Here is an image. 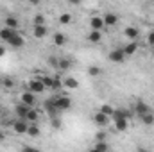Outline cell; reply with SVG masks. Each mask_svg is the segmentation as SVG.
I'll list each match as a JSON object with an SVG mask.
<instances>
[{
	"label": "cell",
	"instance_id": "30bf717a",
	"mask_svg": "<svg viewBox=\"0 0 154 152\" xmlns=\"http://www.w3.org/2000/svg\"><path fill=\"white\" fill-rule=\"evenodd\" d=\"M32 34H34V38L43 39L48 34V29H47V25H32Z\"/></svg>",
	"mask_w": 154,
	"mask_h": 152
},
{
	"label": "cell",
	"instance_id": "484cf974",
	"mask_svg": "<svg viewBox=\"0 0 154 152\" xmlns=\"http://www.w3.org/2000/svg\"><path fill=\"white\" fill-rule=\"evenodd\" d=\"M100 74H102L100 66H95V65H93V66H90V68H88V75H91V77H99Z\"/></svg>",
	"mask_w": 154,
	"mask_h": 152
},
{
	"label": "cell",
	"instance_id": "b9f144b4",
	"mask_svg": "<svg viewBox=\"0 0 154 152\" xmlns=\"http://www.w3.org/2000/svg\"><path fill=\"white\" fill-rule=\"evenodd\" d=\"M152 11H154V7H152Z\"/></svg>",
	"mask_w": 154,
	"mask_h": 152
},
{
	"label": "cell",
	"instance_id": "d590c367",
	"mask_svg": "<svg viewBox=\"0 0 154 152\" xmlns=\"http://www.w3.org/2000/svg\"><path fill=\"white\" fill-rule=\"evenodd\" d=\"M68 4H72V5H79L81 0H68Z\"/></svg>",
	"mask_w": 154,
	"mask_h": 152
},
{
	"label": "cell",
	"instance_id": "f546056e",
	"mask_svg": "<svg viewBox=\"0 0 154 152\" xmlns=\"http://www.w3.org/2000/svg\"><path fill=\"white\" fill-rule=\"evenodd\" d=\"M93 150H109V145L102 140V141H99V143L93 145Z\"/></svg>",
	"mask_w": 154,
	"mask_h": 152
},
{
	"label": "cell",
	"instance_id": "f35d334b",
	"mask_svg": "<svg viewBox=\"0 0 154 152\" xmlns=\"http://www.w3.org/2000/svg\"><path fill=\"white\" fill-rule=\"evenodd\" d=\"M4 138H5V136H4V132L0 131V140H4Z\"/></svg>",
	"mask_w": 154,
	"mask_h": 152
},
{
	"label": "cell",
	"instance_id": "603a6c76",
	"mask_svg": "<svg viewBox=\"0 0 154 152\" xmlns=\"http://www.w3.org/2000/svg\"><path fill=\"white\" fill-rule=\"evenodd\" d=\"M27 134H29L31 138H38V136H39V127H38V123H29Z\"/></svg>",
	"mask_w": 154,
	"mask_h": 152
},
{
	"label": "cell",
	"instance_id": "1f68e13d",
	"mask_svg": "<svg viewBox=\"0 0 154 152\" xmlns=\"http://www.w3.org/2000/svg\"><path fill=\"white\" fill-rule=\"evenodd\" d=\"M2 86L4 88H13L14 86V81L11 77H2Z\"/></svg>",
	"mask_w": 154,
	"mask_h": 152
},
{
	"label": "cell",
	"instance_id": "4316f807",
	"mask_svg": "<svg viewBox=\"0 0 154 152\" xmlns=\"http://www.w3.org/2000/svg\"><path fill=\"white\" fill-rule=\"evenodd\" d=\"M70 22H72V14H68V13H63V14L59 16V23H63V25H70Z\"/></svg>",
	"mask_w": 154,
	"mask_h": 152
},
{
	"label": "cell",
	"instance_id": "8d00e7d4",
	"mask_svg": "<svg viewBox=\"0 0 154 152\" xmlns=\"http://www.w3.org/2000/svg\"><path fill=\"white\" fill-rule=\"evenodd\" d=\"M5 56V47H0V57H4Z\"/></svg>",
	"mask_w": 154,
	"mask_h": 152
},
{
	"label": "cell",
	"instance_id": "8992f818",
	"mask_svg": "<svg viewBox=\"0 0 154 152\" xmlns=\"http://www.w3.org/2000/svg\"><path fill=\"white\" fill-rule=\"evenodd\" d=\"M20 100H22L23 104H27L29 108H34V106H36V93H32L31 90H27V91H23V93L20 95Z\"/></svg>",
	"mask_w": 154,
	"mask_h": 152
},
{
	"label": "cell",
	"instance_id": "7402d4cb",
	"mask_svg": "<svg viewBox=\"0 0 154 152\" xmlns=\"http://www.w3.org/2000/svg\"><path fill=\"white\" fill-rule=\"evenodd\" d=\"M140 120L145 123V125H154V114L151 111H147V113L140 114Z\"/></svg>",
	"mask_w": 154,
	"mask_h": 152
},
{
	"label": "cell",
	"instance_id": "3957f363",
	"mask_svg": "<svg viewBox=\"0 0 154 152\" xmlns=\"http://www.w3.org/2000/svg\"><path fill=\"white\" fill-rule=\"evenodd\" d=\"M27 129H29V122L25 118H18L16 122H13V131L16 134H27Z\"/></svg>",
	"mask_w": 154,
	"mask_h": 152
},
{
	"label": "cell",
	"instance_id": "ac0fdd59",
	"mask_svg": "<svg viewBox=\"0 0 154 152\" xmlns=\"http://www.w3.org/2000/svg\"><path fill=\"white\" fill-rule=\"evenodd\" d=\"M63 86L66 90H77L79 88V81H75L74 77H66V79H63Z\"/></svg>",
	"mask_w": 154,
	"mask_h": 152
},
{
	"label": "cell",
	"instance_id": "d6a6232c",
	"mask_svg": "<svg viewBox=\"0 0 154 152\" xmlns=\"http://www.w3.org/2000/svg\"><path fill=\"white\" fill-rule=\"evenodd\" d=\"M95 140H97V141H102V140H106V132H104V131H99V132L95 134Z\"/></svg>",
	"mask_w": 154,
	"mask_h": 152
},
{
	"label": "cell",
	"instance_id": "9c48e42d",
	"mask_svg": "<svg viewBox=\"0 0 154 152\" xmlns=\"http://www.w3.org/2000/svg\"><path fill=\"white\" fill-rule=\"evenodd\" d=\"M90 27H91V31H102L106 27L102 16H91L90 18Z\"/></svg>",
	"mask_w": 154,
	"mask_h": 152
},
{
	"label": "cell",
	"instance_id": "6da1fadb",
	"mask_svg": "<svg viewBox=\"0 0 154 152\" xmlns=\"http://www.w3.org/2000/svg\"><path fill=\"white\" fill-rule=\"evenodd\" d=\"M52 100H54V106L57 111H68L72 108V100L66 95H56V97H52Z\"/></svg>",
	"mask_w": 154,
	"mask_h": 152
},
{
	"label": "cell",
	"instance_id": "7c38bea8",
	"mask_svg": "<svg viewBox=\"0 0 154 152\" xmlns=\"http://www.w3.org/2000/svg\"><path fill=\"white\" fill-rule=\"evenodd\" d=\"M122 50H124L125 57H127V56H134V54L138 52V43H136V41H129V43H127Z\"/></svg>",
	"mask_w": 154,
	"mask_h": 152
},
{
	"label": "cell",
	"instance_id": "d6986e66",
	"mask_svg": "<svg viewBox=\"0 0 154 152\" xmlns=\"http://www.w3.org/2000/svg\"><path fill=\"white\" fill-rule=\"evenodd\" d=\"M88 41L90 43H100L102 41V31H90Z\"/></svg>",
	"mask_w": 154,
	"mask_h": 152
},
{
	"label": "cell",
	"instance_id": "52a82bcc",
	"mask_svg": "<svg viewBox=\"0 0 154 152\" xmlns=\"http://www.w3.org/2000/svg\"><path fill=\"white\" fill-rule=\"evenodd\" d=\"M109 120H111V116L100 113V111H97V113L93 114V122H95L99 127H108V125H109Z\"/></svg>",
	"mask_w": 154,
	"mask_h": 152
},
{
	"label": "cell",
	"instance_id": "f1b7e54d",
	"mask_svg": "<svg viewBox=\"0 0 154 152\" xmlns=\"http://www.w3.org/2000/svg\"><path fill=\"white\" fill-rule=\"evenodd\" d=\"M41 81L47 90H54V77H41Z\"/></svg>",
	"mask_w": 154,
	"mask_h": 152
},
{
	"label": "cell",
	"instance_id": "83f0119b",
	"mask_svg": "<svg viewBox=\"0 0 154 152\" xmlns=\"http://www.w3.org/2000/svg\"><path fill=\"white\" fill-rule=\"evenodd\" d=\"M70 65H72V63H70V59H63V57H61V59H59V63H57V68H59V70H68V68H70Z\"/></svg>",
	"mask_w": 154,
	"mask_h": 152
},
{
	"label": "cell",
	"instance_id": "ab89813d",
	"mask_svg": "<svg viewBox=\"0 0 154 152\" xmlns=\"http://www.w3.org/2000/svg\"><path fill=\"white\" fill-rule=\"evenodd\" d=\"M0 114H2V104H0Z\"/></svg>",
	"mask_w": 154,
	"mask_h": 152
},
{
	"label": "cell",
	"instance_id": "74e56055",
	"mask_svg": "<svg viewBox=\"0 0 154 152\" xmlns=\"http://www.w3.org/2000/svg\"><path fill=\"white\" fill-rule=\"evenodd\" d=\"M29 2H31L32 5H38V4H39V2H41V0H29Z\"/></svg>",
	"mask_w": 154,
	"mask_h": 152
},
{
	"label": "cell",
	"instance_id": "4dcf8cb0",
	"mask_svg": "<svg viewBox=\"0 0 154 152\" xmlns=\"http://www.w3.org/2000/svg\"><path fill=\"white\" fill-rule=\"evenodd\" d=\"M32 25H45V16H43V14H34Z\"/></svg>",
	"mask_w": 154,
	"mask_h": 152
},
{
	"label": "cell",
	"instance_id": "cb8c5ba5",
	"mask_svg": "<svg viewBox=\"0 0 154 152\" xmlns=\"http://www.w3.org/2000/svg\"><path fill=\"white\" fill-rule=\"evenodd\" d=\"M99 111L104 114H108V116H113V113H115V108L111 106V104H102L100 108H99Z\"/></svg>",
	"mask_w": 154,
	"mask_h": 152
},
{
	"label": "cell",
	"instance_id": "d4e9b609",
	"mask_svg": "<svg viewBox=\"0 0 154 152\" xmlns=\"http://www.w3.org/2000/svg\"><path fill=\"white\" fill-rule=\"evenodd\" d=\"M45 111H47V113H50V114H56L57 109H56V106H54V100H52V99H48V100L45 102Z\"/></svg>",
	"mask_w": 154,
	"mask_h": 152
},
{
	"label": "cell",
	"instance_id": "ba28073f",
	"mask_svg": "<svg viewBox=\"0 0 154 152\" xmlns=\"http://www.w3.org/2000/svg\"><path fill=\"white\" fill-rule=\"evenodd\" d=\"M113 122H115V129L118 131V132H124V131H127V127H129L127 116H115Z\"/></svg>",
	"mask_w": 154,
	"mask_h": 152
},
{
	"label": "cell",
	"instance_id": "60d3db41",
	"mask_svg": "<svg viewBox=\"0 0 154 152\" xmlns=\"http://www.w3.org/2000/svg\"><path fill=\"white\" fill-rule=\"evenodd\" d=\"M0 86H2V77H0Z\"/></svg>",
	"mask_w": 154,
	"mask_h": 152
},
{
	"label": "cell",
	"instance_id": "8fae6325",
	"mask_svg": "<svg viewBox=\"0 0 154 152\" xmlns=\"http://www.w3.org/2000/svg\"><path fill=\"white\" fill-rule=\"evenodd\" d=\"M102 20H104V25L106 27H115L116 23H118V16H116L115 13H106L102 16Z\"/></svg>",
	"mask_w": 154,
	"mask_h": 152
},
{
	"label": "cell",
	"instance_id": "2e32d148",
	"mask_svg": "<svg viewBox=\"0 0 154 152\" xmlns=\"http://www.w3.org/2000/svg\"><path fill=\"white\" fill-rule=\"evenodd\" d=\"M5 27L14 29V31H20V20L14 18V16H7V18H5Z\"/></svg>",
	"mask_w": 154,
	"mask_h": 152
},
{
	"label": "cell",
	"instance_id": "e0dca14e",
	"mask_svg": "<svg viewBox=\"0 0 154 152\" xmlns=\"http://www.w3.org/2000/svg\"><path fill=\"white\" fill-rule=\"evenodd\" d=\"M29 111V106L27 104H23V102H20V104H16V108H14V113L18 118H25V114Z\"/></svg>",
	"mask_w": 154,
	"mask_h": 152
},
{
	"label": "cell",
	"instance_id": "277c9868",
	"mask_svg": "<svg viewBox=\"0 0 154 152\" xmlns=\"http://www.w3.org/2000/svg\"><path fill=\"white\" fill-rule=\"evenodd\" d=\"M108 57H109L111 63H116V65H122V63L125 61V54H124L122 48H113V50L108 54Z\"/></svg>",
	"mask_w": 154,
	"mask_h": 152
},
{
	"label": "cell",
	"instance_id": "7a4b0ae2",
	"mask_svg": "<svg viewBox=\"0 0 154 152\" xmlns=\"http://www.w3.org/2000/svg\"><path fill=\"white\" fill-rule=\"evenodd\" d=\"M29 90H31L32 93L39 95V93H43L47 88H45V84H43L41 77H34V79H31V81H29Z\"/></svg>",
	"mask_w": 154,
	"mask_h": 152
},
{
	"label": "cell",
	"instance_id": "ffe728a7",
	"mask_svg": "<svg viewBox=\"0 0 154 152\" xmlns=\"http://www.w3.org/2000/svg\"><path fill=\"white\" fill-rule=\"evenodd\" d=\"M13 34H14V29H9V27H2V29H0V39L5 41V43L9 41V38H11Z\"/></svg>",
	"mask_w": 154,
	"mask_h": 152
},
{
	"label": "cell",
	"instance_id": "9a60e30c",
	"mask_svg": "<svg viewBox=\"0 0 154 152\" xmlns=\"http://www.w3.org/2000/svg\"><path fill=\"white\" fill-rule=\"evenodd\" d=\"M147 111H151V108H149V104H145L143 100H138L136 104H134V113L138 114H143V113H147Z\"/></svg>",
	"mask_w": 154,
	"mask_h": 152
},
{
	"label": "cell",
	"instance_id": "44dd1931",
	"mask_svg": "<svg viewBox=\"0 0 154 152\" xmlns=\"http://www.w3.org/2000/svg\"><path fill=\"white\" fill-rule=\"evenodd\" d=\"M54 45L56 47H65L66 45V36L63 32H56L54 34Z\"/></svg>",
	"mask_w": 154,
	"mask_h": 152
},
{
	"label": "cell",
	"instance_id": "836d02e7",
	"mask_svg": "<svg viewBox=\"0 0 154 152\" xmlns=\"http://www.w3.org/2000/svg\"><path fill=\"white\" fill-rule=\"evenodd\" d=\"M147 41H149V45L154 47V32H149V36H147Z\"/></svg>",
	"mask_w": 154,
	"mask_h": 152
},
{
	"label": "cell",
	"instance_id": "5bb4252c",
	"mask_svg": "<svg viewBox=\"0 0 154 152\" xmlns=\"http://www.w3.org/2000/svg\"><path fill=\"white\" fill-rule=\"evenodd\" d=\"M138 34H140V32H138L136 27H125V29H124V36L129 39V41H136Z\"/></svg>",
	"mask_w": 154,
	"mask_h": 152
},
{
	"label": "cell",
	"instance_id": "5b68a950",
	"mask_svg": "<svg viewBox=\"0 0 154 152\" xmlns=\"http://www.w3.org/2000/svg\"><path fill=\"white\" fill-rule=\"evenodd\" d=\"M7 45L9 47H13V48H22L23 45H25V39H23V36L18 32V31H14V34L9 38V41H7Z\"/></svg>",
	"mask_w": 154,
	"mask_h": 152
},
{
	"label": "cell",
	"instance_id": "4fadbf2b",
	"mask_svg": "<svg viewBox=\"0 0 154 152\" xmlns=\"http://www.w3.org/2000/svg\"><path fill=\"white\" fill-rule=\"evenodd\" d=\"M25 120H27L29 123H38V120H39L38 109H34V108H29V111H27V114H25Z\"/></svg>",
	"mask_w": 154,
	"mask_h": 152
},
{
	"label": "cell",
	"instance_id": "e575fe53",
	"mask_svg": "<svg viewBox=\"0 0 154 152\" xmlns=\"http://www.w3.org/2000/svg\"><path fill=\"white\" fill-rule=\"evenodd\" d=\"M52 125L57 129V127H59V120H57V118H54V120H52Z\"/></svg>",
	"mask_w": 154,
	"mask_h": 152
}]
</instances>
